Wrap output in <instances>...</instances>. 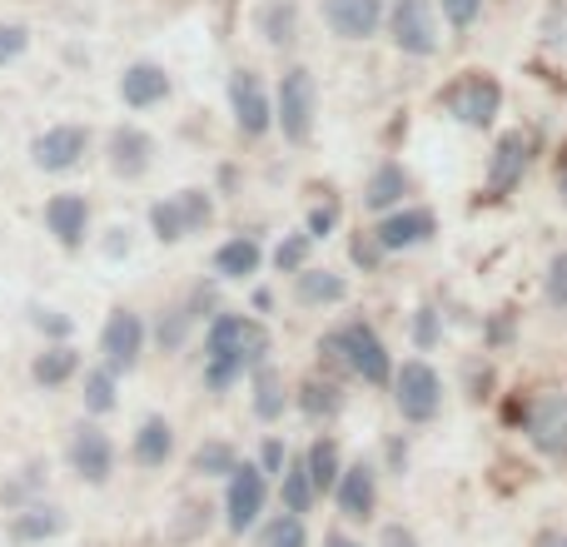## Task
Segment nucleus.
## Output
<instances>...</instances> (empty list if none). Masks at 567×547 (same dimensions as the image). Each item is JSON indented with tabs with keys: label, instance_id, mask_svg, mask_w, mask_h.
Instances as JSON below:
<instances>
[{
	"label": "nucleus",
	"instance_id": "obj_1",
	"mask_svg": "<svg viewBox=\"0 0 567 547\" xmlns=\"http://www.w3.org/2000/svg\"><path fill=\"white\" fill-rule=\"evenodd\" d=\"M265 353H269V333L249 313H219L205 333L209 389H229L239 373L265 369Z\"/></svg>",
	"mask_w": 567,
	"mask_h": 547
},
{
	"label": "nucleus",
	"instance_id": "obj_2",
	"mask_svg": "<svg viewBox=\"0 0 567 547\" xmlns=\"http://www.w3.org/2000/svg\"><path fill=\"white\" fill-rule=\"evenodd\" d=\"M313 115H319V85H313L309 65H289L275 90V125L284 130L289 145H309Z\"/></svg>",
	"mask_w": 567,
	"mask_h": 547
},
{
	"label": "nucleus",
	"instance_id": "obj_3",
	"mask_svg": "<svg viewBox=\"0 0 567 547\" xmlns=\"http://www.w3.org/2000/svg\"><path fill=\"white\" fill-rule=\"evenodd\" d=\"M443 110L468 130H488L503 110V85L488 75V70H463V75L443 90Z\"/></svg>",
	"mask_w": 567,
	"mask_h": 547
},
{
	"label": "nucleus",
	"instance_id": "obj_4",
	"mask_svg": "<svg viewBox=\"0 0 567 547\" xmlns=\"http://www.w3.org/2000/svg\"><path fill=\"white\" fill-rule=\"evenodd\" d=\"M329 353H339V359L349 363V369L359 373L363 383H389V379H393L389 349H383V339H379V333H373L363 319H353V323H343V329H333V333H329Z\"/></svg>",
	"mask_w": 567,
	"mask_h": 547
},
{
	"label": "nucleus",
	"instance_id": "obj_5",
	"mask_svg": "<svg viewBox=\"0 0 567 547\" xmlns=\"http://www.w3.org/2000/svg\"><path fill=\"white\" fill-rule=\"evenodd\" d=\"M383 20H389V40L399 45V55L429 60L439 50V10H433V0H393Z\"/></svg>",
	"mask_w": 567,
	"mask_h": 547
},
{
	"label": "nucleus",
	"instance_id": "obj_6",
	"mask_svg": "<svg viewBox=\"0 0 567 547\" xmlns=\"http://www.w3.org/2000/svg\"><path fill=\"white\" fill-rule=\"evenodd\" d=\"M393 403H399V413H403L409 423L439 419V409H443V383H439V373H433L423 359H409L399 373H393Z\"/></svg>",
	"mask_w": 567,
	"mask_h": 547
},
{
	"label": "nucleus",
	"instance_id": "obj_7",
	"mask_svg": "<svg viewBox=\"0 0 567 547\" xmlns=\"http://www.w3.org/2000/svg\"><path fill=\"white\" fill-rule=\"evenodd\" d=\"M229 110H235V130L245 140L269 135V125H275V100H269L259 70H235V75H229Z\"/></svg>",
	"mask_w": 567,
	"mask_h": 547
},
{
	"label": "nucleus",
	"instance_id": "obj_8",
	"mask_svg": "<svg viewBox=\"0 0 567 547\" xmlns=\"http://www.w3.org/2000/svg\"><path fill=\"white\" fill-rule=\"evenodd\" d=\"M100 353H105L110 373H130L145 353V323H140L135 309H115L105 319V333H100Z\"/></svg>",
	"mask_w": 567,
	"mask_h": 547
},
{
	"label": "nucleus",
	"instance_id": "obj_9",
	"mask_svg": "<svg viewBox=\"0 0 567 547\" xmlns=\"http://www.w3.org/2000/svg\"><path fill=\"white\" fill-rule=\"evenodd\" d=\"M85 149H90V130H80V125H50L45 135L30 140V159H35V169H45V175L75 169L80 159H85Z\"/></svg>",
	"mask_w": 567,
	"mask_h": 547
},
{
	"label": "nucleus",
	"instance_id": "obj_10",
	"mask_svg": "<svg viewBox=\"0 0 567 547\" xmlns=\"http://www.w3.org/2000/svg\"><path fill=\"white\" fill-rule=\"evenodd\" d=\"M265 498H269V483H265V468H255V463H239L235 473H229V533H245L259 523V513H265Z\"/></svg>",
	"mask_w": 567,
	"mask_h": 547
},
{
	"label": "nucleus",
	"instance_id": "obj_11",
	"mask_svg": "<svg viewBox=\"0 0 567 547\" xmlns=\"http://www.w3.org/2000/svg\"><path fill=\"white\" fill-rule=\"evenodd\" d=\"M389 6L383 0H323V25L339 40H369L379 35Z\"/></svg>",
	"mask_w": 567,
	"mask_h": 547
},
{
	"label": "nucleus",
	"instance_id": "obj_12",
	"mask_svg": "<svg viewBox=\"0 0 567 547\" xmlns=\"http://www.w3.org/2000/svg\"><path fill=\"white\" fill-rule=\"evenodd\" d=\"M433 235H439L433 209H393V215H383L379 229H373V239L383 245V255H393V249H419V245H429Z\"/></svg>",
	"mask_w": 567,
	"mask_h": 547
},
{
	"label": "nucleus",
	"instance_id": "obj_13",
	"mask_svg": "<svg viewBox=\"0 0 567 547\" xmlns=\"http://www.w3.org/2000/svg\"><path fill=\"white\" fill-rule=\"evenodd\" d=\"M70 468L85 483H105L115 473V443L95 429V423H80L75 438H70Z\"/></svg>",
	"mask_w": 567,
	"mask_h": 547
},
{
	"label": "nucleus",
	"instance_id": "obj_14",
	"mask_svg": "<svg viewBox=\"0 0 567 547\" xmlns=\"http://www.w3.org/2000/svg\"><path fill=\"white\" fill-rule=\"evenodd\" d=\"M523 169H528V135H523V130H508L488 159V199L508 195V189L523 179Z\"/></svg>",
	"mask_w": 567,
	"mask_h": 547
},
{
	"label": "nucleus",
	"instance_id": "obj_15",
	"mask_svg": "<svg viewBox=\"0 0 567 547\" xmlns=\"http://www.w3.org/2000/svg\"><path fill=\"white\" fill-rule=\"evenodd\" d=\"M333 498H339V513L353 523L373 518V503H379V483H373V468L369 463H353V468L339 473V488H333Z\"/></svg>",
	"mask_w": 567,
	"mask_h": 547
},
{
	"label": "nucleus",
	"instance_id": "obj_16",
	"mask_svg": "<svg viewBox=\"0 0 567 547\" xmlns=\"http://www.w3.org/2000/svg\"><path fill=\"white\" fill-rule=\"evenodd\" d=\"M165 95H169V75H165V65H155V60H135V65L120 75V100H125L130 110H150Z\"/></svg>",
	"mask_w": 567,
	"mask_h": 547
},
{
	"label": "nucleus",
	"instance_id": "obj_17",
	"mask_svg": "<svg viewBox=\"0 0 567 547\" xmlns=\"http://www.w3.org/2000/svg\"><path fill=\"white\" fill-rule=\"evenodd\" d=\"M45 225H50V235H55L65 249H80V245H85V229H90L85 195H55L45 205Z\"/></svg>",
	"mask_w": 567,
	"mask_h": 547
},
{
	"label": "nucleus",
	"instance_id": "obj_18",
	"mask_svg": "<svg viewBox=\"0 0 567 547\" xmlns=\"http://www.w3.org/2000/svg\"><path fill=\"white\" fill-rule=\"evenodd\" d=\"M150 155H155V140H150L145 130L120 125L115 135H110V169H115V175L140 179L150 169Z\"/></svg>",
	"mask_w": 567,
	"mask_h": 547
},
{
	"label": "nucleus",
	"instance_id": "obj_19",
	"mask_svg": "<svg viewBox=\"0 0 567 547\" xmlns=\"http://www.w3.org/2000/svg\"><path fill=\"white\" fill-rule=\"evenodd\" d=\"M255 30L265 35V45H293L299 40V6L293 0H265V6L255 10Z\"/></svg>",
	"mask_w": 567,
	"mask_h": 547
},
{
	"label": "nucleus",
	"instance_id": "obj_20",
	"mask_svg": "<svg viewBox=\"0 0 567 547\" xmlns=\"http://www.w3.org/2000/svg\"><path fill=\"white\" fill-rule=\"evenodd\" d=\"M169 453H175V429L165 419H145L135 433V463L140 468H165Z\"/></svg>",
	"mask_w": 567,
	"mask_h": 547
},
{
	"label": "nucleus",
	"instance_id": "obj_21",
	"mask_svg": "<svg viewBox=\"0 0 567 547\" xmlns=\"http://www.w3.org/2000/svg\"><path fill=\"white\" fill-rule=\"evenodd\" d=\"M403 195H409V169H403V165H379L369 175L363 205H369V209H393V205H403Z\"/></svg>",
	"mask_w": 567,
	"mask_h": 547
},
{
	"label": "nucleus",
	"instance_id": "obj_22",
	"mask_svg": "<svg viewBox=\"0 0 567 547\" xmlns=\"http://www.w3.org/2000/svg\"><path fill=\"white\" fill-rule=\"evenodd\" d=\"M259 239H249V235H239V239H229V245H219V255H215V274L219 279H249V274L259 269Z\"/></svg>",
	"mask_w": 567,
	"mask_h": 547
},
{
	"label": "nucleus",
	"instance_id": "obj_23",
	"mask_svg": "<svg viewBox=\"0 0 567 547\" xmlns=\"http://www.w3.org/2000/svg\"><path fill=\"white\" fill-rule=\"evenodd\" d=\"M293 293H299V303H339L349 293V283L329 269H299L293 274Z\"/></svg>",
	"mask_w": 567,
	"mask_h": 547
},
{
	"label": "nucleus",
	"instance_id": "obj_24",
	"mask_svg": "<svg viewBox=\"0 0 567 547\" xmlns=\"http://www.w3.org/2000/svg\"><path fill=\"white\" fill-rule=\"evenodd\" d=\"M303 468H309L313 493H333V488H339V473H343L339 443H333V438H319V443L309 448V458H303Z\"/></svg>",
	"mask_w": 567,
	"mask_h": 547
},
{
	"label": "nucleus",
	"instance_id": "obj_25",
	"mask_svg": "<svg viewBox=\"0 0 567 547\" xmlns=\"http://www.w3.org/2000/svg\"><path fill=\"white\" fill-rule=\"evenodd\" d=\"M75 369H80V353L70 349V343H55V349H45V353H40V359H35V369H30V373H35V383H40V389H60V383H65Z\"/></svg>",
	"mask_w": 567,
	"mask_h": 547
},
{
	"label": "nucleus",
	"instance_id": "obj_26",
	"mask_svg": "<svg viewBox=\"0 0 567 547\" xmlns=\"http://www.w3.org/2000/svg\"><path fill=\"white\" fill-rule=\"evenodd\" d=\"M313 483H309V468L303 463H293L289 473H284V513H293V518H303V513L313 508Z\"/></svg>",
	"mask_w": 567,
	"mask_h": 547
},
{
	"label": "nucleus",
	"instance_id": "obj_27",
	"mask_svg": "<svg viewBox=\"0 0 567 547\" xmlns=\"http://www.w3.org/2000/svg\"><path fill=\"white\" fill-rule=\"evenodd\" d=\"M255 413L259 419H279L284 413V379L275 369H255Z\"/></svg>",
	"mask_w": 567,
	"mask_h": 547
},
{
	"label": "nucleus",
	"instance_id": "obj_28",
	"mask_svg": "<svg viewBox=\"0 0 567 547\" xmlns=\"http://www.w3.org/2000/svg\"><path fill=\"white\" fill-rule=\"evenodd\" d=\"M175 205H179V219H185V235H199V229H209V219H215V205H209L205 189H179Z\"/></svg>",
	"mask_w": 567,
	"mask_h": 547
},
{
	"label": "nucleus",
	"instance_id": "obj_29",
	"mask_svg": "<svg viewBox=\"0 0 567 547\" xmlns=\"http://www.w3.org/2000/svg\"><path fill=\"white\" fill-rule=\"evenodd\" d=\"M150 229H155V239H159V245H179V239H189V235H185V219H179L175 195H169V199H159V205L150 209Z\"/></svg>",
	"mask_w": 567,
	"mask_h": 547
},
{
	"label": "nucleus",
	"instance_id": "obj_30",
	"mask_svg": "<svg viewBox=\"0 0 567 547\" xmlns=\"http://www.w3.org/2000/svg\"><path fill=\"white\" fill-rule=\"evenodd\" d=\"M85 409L90 413H110V409H115V373H110L105 363L85 373Z\"/></svg>",
	"mask_w": 567,
	"mask_h": 547
},
{
	"label": "nucleus",
	"instance_id": "obj_31",
	"mask_svg": "<svg viewBox=\"0 0 567 547\" xmlns=\"http://www.w3.org/2000/svg\"><path fill=\"white\" fill-rule=\"evenodd\" d=\"M65 528V518H60L55 508H30V513H20L16 518V538H55V533Z\"/></svg>",
	"mask_w": 567,
	"mask_h": 547
},
{
	"label": "nucleus",
	"instance_id": "obj_32",
	"mask_svg": "<svg viewBox=\"0 0 567 547\" xmlns=\"http://www.w3.org/2000/svg\"><path fill=\"white\" fill-rule=\"evenodd\" d=\"M239 468V453L229 448V443H199V453H195V473H205V478H215V473H235Z\"/></svg>",
	"mask_w": 567,
	"mask_h": 547
},
{
	"label": "nucleus",
	"instance_id": "obj_33",
	"mask_svg": "<svg viewBox=\"0 0 567 547\" xmlns=\"http://www.w3.org/2000/svg\"><path fill=\"white\" fill-rule=\"evenodd\" d=\"M309 249H313L309 229H303V235H284V239H279V249H275L279 274H299L303 265H309Z\"/></svg>",
	"mask_w": 567,
	"mask_h": 547
},
{
	"label": "nucleus",
	"instance_id": "obj_34",
	"mask_svg": "<svg viewBox=\"0 0 567 547\" xmlns=\"http://www.w3.org/2000/svg\"><path fill=\"white\" fill-rule=\"evenodd\" d=\"M265 547H309V538H303V518L279 513V518L265 528Z\"/></svg>",
	"mask_w": 567,
	"mask_h": 547
},
{
	"label": "nucleus",
	"instance_id": "obj_35",
	"mask_svg": "<svg viewBox=\"0 0 567 547\" xmlns=\"http://www.w3.org/2000/svg\"><path fill=\"white\" fill-rule=\"evenodd\" d=\"M25 45H30V30L20 20H0V70L25 55Z\"/></svg>",
	"mask_w": 567,
	"mask_h": 547
},
{
	"label": "nucleus",
	"instance_id": "obj_36",
	"mask_svg": "<svg viewBox=\"0 0 567 547\" xmlns=\"http://www.w3.org/2000/svg\"><path fill=\"white\" fill-rule=\"evenodd\" d=\"M443 6V20H449L453 30H468L473 20L483 16V0H439Z\"/></svg>",
	"mask_w": 567,
	"mask_h": 547
},
{
	"label": "nucleus",
	"instance_id": "obj_37",
	"mask_svg": "<svg viewBox=\"0 0 567 547\" xmlns=\"http://www.w3.org/2000/svg\"><path fill=\"white\" fill-rule=\"evenodd\" d=\"M548 299L558 303V309H567V255H558L548 269Z\"/></svg>",
	"mask_w": 567,
	"mask_h": 547
},
{
	"label": "nucleus",
	"instance_id": "obj_38",
	"mask_svg": "<svg viewBox=\"0 0 567 547\" xmlns=\"http://www.w3.org/2000/svg\"><path fill=\"white\" fill-rule=\"evenodd\" d=\"M333 225H339V205H319V209L309 215V239H323Z\"/></svg>",
	"mask_w": 567,
	"mask_h": 547
},
{
	"label": "nucleus",
	"instance_id": "obj_39",
	"mask_svg": "<svg viewBox=\"0 0 567 547\" xmlns=\"http://www.w3.org/2000/svg\"><path fill=\"white\" fill-rule=\"evenodd\" d=\"M413 339H419V349H433V339H439V319H433V309H419Z\"/></svg>",
	"mask_w": 567,
	"mask_h": 547
},
{
	"label": "nucleus",
	"instance_id": "obj_40",
	"mask_svg": "<svg viewBox=\"0 0 567 547\" xmlns=\"http://www.w3.org/2000/svg\"><path fill=\"white\" fill-rule=\"evenodd\" d=\"M379 255H383V245H379V239H353V259H359V265L363 269H373V265H379Z\"/></svg>",
	"mask_w": 567,
	"mask_h": 547
},
{
	"label": "nucleus",
	"instance_id": "obj_41",
	"mask_svg": "<svg viewBox=\"0 0 567 547\" xmlns=\"http://www.w3.org/2000/svg\"><path fill=\"white\" fill-rule=\"evenodd\" d=\"M35 323H40L45 333H55V339H65V333H70V319H60V313H50V309H40Z\"/></svg>",
	"mask_w": 567,
	"mask_h": 547
},
{
	"label": "nucleus",
	"instance_id": "obj_42",
	"mask_svg": "<svg viewBox=\"0 0 567 547\" xmlns=\"http://www.w3.org/2000/svg\"><path fill=\"white\" fill-rule=\"evenodd\" d=\"M265 473H284V443H265Z\"/></svg>",
	"mask_w": 567,
	"mask_h": 547
},
{
	"label": "nucleus",
	"instance_id": "obj_43",
	"mask_svg": "<svg viewBox=\"0 0 567 547\" xmlns=\"http://www.w3.org/2000/svg\"><path fill=\"white\" fill-rule=\"evenodd\" d=\"M383 547H419V543H413V533H403V528H389V533H383Z\"/></svg>",
	"mask_w": 567,
	"mask_h": 547
},
{
	"label": "nucleus",
	"instance_id": "obj_44",
	"mask_svg": "<svg viewBox=\"0 0 567 547\" xmlns=\"http://www.w3.org/2000/svg\"><path fill=\"white\" fill-rule=\"evenodd\" d=\"M558 189H563V199H567V145L558 149Z\"/></svg>",
	"mask_w": 567,
	"mask_h": 547
},
{
	"label": "nucleus",
	"instance_id": "obj_45",
	"mask_svg": "<svg viewBox=\"0 0 567 547\" xmlns=\"http://www.w3.org/2000/svg\"><path fill=\"white\" fill-rule=\"evenodd\" d=\"M323 547H359V543H349L343 533H329V538H323Z\"/></svg>",
	"mask_w": 567,
	"mask_h": 547
},
{
	"label": "nucleus",
	"instance_id": "obj_46",
	"mask_svg": "<svg viewBox=\"0 0 567 547\" xmlns=\"http://www.w3.org/2000/svg\"><path fill=\"white\" fill-rule=\"evenodd\" d=\"M543 547H567V538H543Z\"/></svg>",
	"mask_w": 567,
	"mask_h": 547
}]
</instances>
